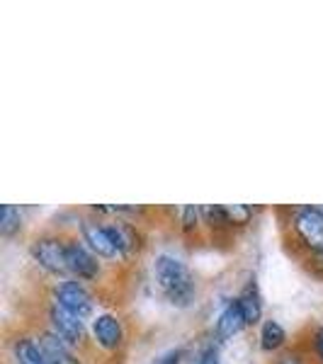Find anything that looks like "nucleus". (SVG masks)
Returning a JSON list of instances; mask_svg holds the SVG:
<instances>
[{"instance_id":"1","label":"nucleus","mask_w":323,"mask_h":364,"mask_svg":"<svg viewBox=\"0 0 323 364\" xmlns=\"http://www.w3.org/2000/svg\"><path fill=\"white\" fill-rule=\"evenodd\" d=\"M154 277L158 282V289L163 291V296L170 304H175V306H187L195 299V277H192L187 265L183 260H178V257H156Z\"/></svg>"},{"instance_id":"2","label":"nucleus","mask_w":323,"mask_h":364,"mask_svg":"<svg viewBox=\"0 0 323 364\" xmlns=\"http://www.w3.org/2000/svg\"><path fill=\"white\" fill-rule=\"evenodd\" d=\"M295 231L304 245L323 255V211L316 207H299L295 214Z\"/></svg>"},{"instance_id":"3","label":"nucleus","mask_w":323,"mask_h":364,"mask_svg":"<svg viewBox=\"0 0 323 364\" xmlns=\"http://www.w3.org/2000/svg\"><path fill=\"white\" fill-rule=\"evenodd\" d=\"M54 299H56L58 306L70 311V314L78 316V318H83V321L92 314V309H95V301H92L90 291H88L80 282H73V279L58 284L54 289Z\"/></svg>"},{"instance_id":"4","label":"nucleus","mask_w":323,"mask_h":364,"mask_svg":"<svg viewBox=\"0 0 323 364\" xmlns=\"http://www.w3.org/2000/svg\"><path fill=\"white\" fill-rule=\"evenodd\" d=\"M68 243H61L58 238H39L32 245V257L39 262V267H44L51 274H63L68 272Z\"/></svg>"},{"instance_id":"5","label":"nucleus","mask_w":323,"mask_h":364,"mask_svg":"<svg viewBox=\"0 0 323 364\" xmlns=\"http://www.w3.org/2000/svg\"><path fill=\"white\" fill-rule=\"evenodd\" d=\"M49 323H51V333L58 336L66 345H80L85 338V326L83 318L73 316L70 311L61 309L58 304H54L49 311Z\"/></svg>"},{"instance_id":"6","label":"nucleus","mask_w":323,"mask_h":364,"mask_svg":"<svg viewBox=\"0 0 323 364\" xmlns=\"http://www.w3.org/2000/svg\"><path fill=\"white\" fill-rule=\"evenodd\" d=\"M66 252H68V272L75 274L78 279H95L100 267H97V260L92 255V250H88L85 245L80 243H68L66 245Z\"/></svg>"},{"instance_id":"7","label":"nucleus","mask_w":323,"mask_h":364,"mask_svg":"<svg viewBox=\"0 0 323 364\" xmlns=\"http://www.w3.org/2000/svg\"><path fill=\"white\" fill-rule=\"evenodd\" d=\"M92 336H95L97 345L105 350H115L122 345V338H125V331H122V323L117 321V316L112 314H100L95 321H92Z\"/></svg>"},{"instance_id":"8","label":"nucleus","mask_w":323,"mask_h":364,"mask_svg":"<svg viewBox=\"0 0 323 364\" xmlns=\"http://www.w3.org/2000/svg\"><path fill=\"white\" fill-rule=\"evenodd\" d=\"M80 231H83V240L88 243V248L95 252V255H100V257L120 255L117 248H115V243H112V238H110L107 226L97 224V221H83Z\"/></svg>"},{"instance_id":"9","label":"nucleus","mask_w":323,"mask_h":364,"mask_svg":"<svg viewBox=\"0 0 323 364\" xmlns=\"http://www.w3.org/2000/svg\"><path fill=\"white\" fill-rule=\"evenodd\" d=\"M110 231V238H112L115 248L120 255H129L132 250L139 248V233L137 228H134L132 224H127V221H110V224H105Z\"/></svg>"},{"instance_id":"10","label":"nucleus","mask_w":323,"mask_h":364,"mask_svg":"<svg viewBox=\"0 0 323 364\" xmlns=\"http://www.w3.org/2000/svg\"><path fill=\"white\" fill-rule=\"evenodd\" d=\"M39 345H42L49 364H80L78 357L68 350V345L58 336H54V333H44V336L39 338Z\"/></svg>"},{"instance_id":"11","label":"nucleus","mask_w":323,"mask_h":364,"mask_svg":"<svg viewBox=\"0 0 323 364\" xmlns=\"http://www.w3.org/2000/svg\"><path fill=\"white\" fill-rule=\"evenodd\" d=\"M243 326H248V321H245V316H243V311H240L238 301H231L219 314V318H216V336H219V338H233L236 333L243 331Z\"/></svg>"},{"instance_id":"12","label":"nucleus","mask_w":323,"mask_h":364,"mask_svg":"<svg viewBox=\"0 0 323 364\" xmlns=\"http://www.w3.org/2000/svg\"><path fill=\"white\" fill-rule=\"evenodd\" d=\"M240 311H243L245 321L248 323H258L263 316V304H260V294H258V287L255 282H250V284H245V289L240 291V296L236 299Z\"/></svg>"},{"instance_id":"13","label":"nucleus","mask_w":323,"mask_h":364,"mask_svg":"<svg viewBox=\"0 0 323 364\" xmlns=\"http://www.w3.org/2000/svg\"><path fill=\"white\" fill-rule=\"evenodd\" d=\"M15 360H17V364H49L46 362L42 345L34 343V340H29V338H22L15 343Z\"/></svg>"},{"instance_id":"14","label":"nucleus","mask_w":323,"mask_h":364,"mask_svg":"<svg viewBox=\"0 0 323 364\" xmlns=\"http://www.w3.org/2000/svg\"><path fill=\"white\" fill-rule=\"evenodd\" d=\"M285 340H287L285 328H282L277 321H268L265 326H263V331H260L263 350H277V348H282V343H285Z\"/></svg>"},{"instance_id":"15","label":"nucleus","mask_w":323,"mask_h":364,"mask_svg":"<svg viewBox=\"0 0 323 364\" xmlns=\"http://www.w3.org/2000/svg\"><path fill=\"white\" fill-rule=\"evenodd\" d=\"M22 226V216H20V209H15L13 204H5L3 207V216H0V233L5 238L15 236Z\"/></svg>"},{"instance_id":"16","label":"nucleus","mask_w":323,"mask_h":364,"mask_svg":"<svg viewBox=\"0 0 323 364\" xmlns=\"http://www.w3.org/2000/svg\"><path fill=\"white\" fill-rule=\"evenodd\" d=\"M224 214H226V224H248L250 216H253V211L250 207H245V204H228L224 207Z\"/></svg>"},{"instance_id":"17","label":"nucleus","mask_w":323,"mask_h":364,"mask_svg":"<svg viewBox=\"0 0 323 364\" xmlns=\"http://www.w3.org/2000/svg\"><path fill=\"white\" fill-rule=\"evenodd\" d=\"M195 364H221V360H219V350H216L214 345H209V348H204V350L197 355Z\"/></svg>"},{"instance_id":"18","label":"nucleus","mask_w":323,"mask_h":364,"mask_svg":"<svg viewBox=\"0 0 323 364\" xmlns=\"http://www.w3.org/2000/svg\"><path fill=\"white\" fill-rule=\"evenodd\" d=\"M180 360H183V350H170L158 357L156 364H180Z\"/></svg>"},{"instance_id":"19","label":"nucleus","mask_w":323,"mask_h":364,"mask_svg":"<svg viewBox=\"0 0 323 364\" xmlns=\"http://www.w3.org/2000/svg\"><path fill=\"white\" fill-rule=\"evenodd\" d=\"M199 214H202V209H195V207H187V209H185V219H183L185 231H190V228L197 224V216H199Z\"/></svg>"},{"instance_id":"20","label":"nucleus","mask_w":323,"mask_h":364,"mask_svg":"<svg viewBox=\"0 0 323 364\" xmlns=\"http://www.w3.org/2000/svg\"><path fill=\"white\" fill-rule=\"evenodd\" d=\"M314 345H316V352H319V357L323 360V328H319V331H316V340H314Z\"/></svg>"}]
</instances>
